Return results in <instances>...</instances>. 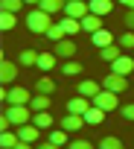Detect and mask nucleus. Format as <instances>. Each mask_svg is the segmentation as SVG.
<instances>
[{
  "instance_id": "obj_1",
  "label": "nucleus",
  "mask_w": 134,
  "mask_h": 149,
  "mask_svg": "<svg viewBox=\"0 0 134 149\" xmlns=\"http://www.w3.org/2000/svg\"><path fill=\"white\" fill-rule=\"evenodd\" d=\"M50 26H52V15L44 12L41 6H32V9L26 12V29H29V32H35V35H47Z\"/></svg>"
},
{
  "instance_id": "obj_2",
  "label": "nucleus",
  "mask_w": 134,
  "mask_h": 149,
  "mask_svg": "<svg viewBox=\"0 0 134 149\" xmlns=\"http://www.w3.org/2000/svg\"><path fill=\"white\" fill-rule=\"evenodd\" d=\"M32 108L29 105H6V111H3V117H9V123L18 129V126H26V123H32Z\"/></svg>"
},
{
  "instance_id": "obj_3",
  "label": "nucleus",
  "mask_w": 134,
  "mask_h": 149,
  "mask_svg": "<svg viewBox=\"0 0 134 149\" xmlns=\"http://www.w3.org/2000/svg\"><path fill=\"white\" fill-rule=\"evenodd\" d=\"M0 97H3V102H6V105H29V100H32V94H29L23 85L6 88V91L0 94Z\"/></svg>"
},
{
  "instance_id": "obj_4",
  "label": "nucleus",
  "mask_w": 134,
  "mask_h": 149,
  "mask_svg": "<svg viewBox=\"0 0 134 149\" xmlns=\"http://www.w3.org/2000/svg\"><path fill=\"white\" fill-rule=\"evenodd\" d=\"M90 102H93L96 108H102V111H108V114H111V111H117V108H119V94H114V91L102 88V91H99Z\"/></svg>"
},
{
  "instance_id": "obj_5",
  "label": "nucleus",
  "mask_w": 134,
  "mask_h": 149,
  "mask_svg": "<svg viewBox=\"0 0 134 149\" xmlns=\"http://www.w3.org/2000/svg\"><path fill=\"white\" fill-rule=\"evenodd\" d=\"M52 53H55L61 61H67V58H73V56L79 53V47H76V41H70V38H61V41L52 44Z\"/></svg>"
},
{
  "instance_id": "obj_6",
  "label": "nucleus",
  "mask_w": 134,
  "mask_h": 149,
  "mask_svg": "<svg viewBox=\"0 0 134 149\" xmlns=\"http://www.w3.org/2000/svg\"><path fill=\"white\" fill-rule=\"evenodd\" d=\"M102 88H108V91H114V94H122V91H128V76L108 73V76L102 79Z\"/></svg>"
},
{
  "instance_id": "obj_7",
  "label": "nucleus",
  "mask_w": 134,
  "mask_h": 149,
  "mask_svg": "<svg viewBox=\"0 0 134 149\" xmlns=\"http://www.w3.org/2000/svg\"><path fill=\"white\" fill-rule=\"evenodd\" d=\"M90 12V6H88V0H70V3H64V15L67 18H85Z\"/></svg>"
},
{
  "instance_id": "obj_8",
  "label": "nucleus",
  "mask_w": 134,
  "mask_h": 149,
  "mask_svg": "<svg viewBox=\"0 0 134 149\" xmlns=\"http://www.w3.org/2000/svg\"><path fill=\"white\" fill-rule=\"evenodd\" d=\"M85 126V114H70V111H67V117H61L58 120V129H64V132H79Z\"/></svg>"
},
{
  "instance_id": "obj_9",
  "label": "nucleus",
  "mask_w": 134,
  "mask_h": 149,
  "mask_svg": "<svg viewBox=\"0 0 134 149\" xmlns=\"http://www.w3.org/2000/svg\"><path fill=\"white\" fill-rule=\"evenodd\" d=\"M18 67H21L18 61H9V58H3V64H0V79H3V85H12V82L18 79V73H21Z\"/></svg>"
},
{
  "instance_id": "obj_10",
  "label": "nucleus",
  "mask_w": 134,
  "mask_h": 149,
  "mask_svg": "<svg viewBox=\"0 0 134 149\" xmlns=\"http://www.w3.org/2000/svg\"><path fill=\"white\" fill-rule=\"evenodd\" d=\"M15 132H18V137H21V140H26V143H41V129H38L35 123H26V126H18Z\"/></svg>"
},
{
  "instance_id": "obj_11",
  "label": "nucleus",
  "mask_w": 134,
  "mask_h": 149,
  "mask_svg": "<svg viewBox=\"0 0 134 149\" xmlns=\"http://www.w3.org/2000/svg\"><path fill=\"white\" fill-rule=\"evenodd\" d=\"M99 29H105V26H102V15H93V12H88V15L82 18V32L93 35V32H99Z\"/></svg>"
},
{
  "instance_id": "obj_12",
  "label": "nucleus",
  "mask_w": 134,
  "mask_h": 149,
  "mask_svg": "<svg viewBox=\"0 0 134 149\" xmlns=\"http://www.w3.org/2000/svg\"><path fill=\"white\" fill-rule=\"evenodd\" d=\"M134 70V58L131 56H119L117 61H111V73H119V76H128Z\"/></svg>"
},
{
  "instance_id": "obj_13",
  "label": "nucleus",
  "mask_w": 134,
  "mask_h": 149,
  "mask_svg": "<svg viewBox=\"0 0 134 149\" xmlns=\"http://www.w3.org/2000/svg\"><path fill=\"white\" fill-rule=\"evenodd\" d=\"M99 91H102V85L93 82V79H82V82L76 85V94H82V97H88V100H93Z\"/></svg>"
},
{
  "instance_id": "obj_14",
  "label": "nucleus",
  "mask_w": 134,
  "mask_h": 149,
  "mask_svg": "<svg viewBox=\"0 0 134 149\" xmlns=\"http://www.w3.org/2000/svg\"><path fill=\"white\" fill-rule=\"evenodd\" d=\"M90 105H93V102H90L88 97H82V94H79V97H73L70 102H67V111H70V114H88V108H90Z\"/></svg>"
},
{
  "instance_id": "obj_15",
  "label": "nucleus",
  "mask_w": 134,
  "mask_h": 149,
  "mask_svg": "<svg viewBox=\"0 0 134 149\" xmlns=\"http://www.w3.org/2000/svg\"><path fill=\"white\" fill-rule=\"evenodd\" d=\"M88 6H90V12L93 15H111V9H114V0H88Z\"/></svg>"
},
{
  "instance_id": "obj_16",
  "label": "nucleus",
  "mask_w": 134,
  "mask_h": 149,
  "mask_svg": "<svg viewBox=\"0 0 134 149\" xmlns=\"http://www.w3.org/2000/svg\"><path fill=\"white\" fill-rule=\"evenodd\" d=\"M90 41H93V47H99V50H102V47H111V44H117V41H114V35H111L108 29H99V32H93V35H90Z\"/></svg>"
},
{
  "instance_id": "obj_17",
  "label": "nucleus",
  "mask_w": 134,
  "mask_h": 149,
  "mask_svg": "<svg viewBox=\"0 0 134 149\" xmlns=\"http://www.w3.org/2000/svg\"><path fill=\"white\" fill-rule=\"evenodd\" d=\"M18 64H21V67H32V64H38V50L23 47V50H21V56H18Z\"/></svg>"
},
{
  "instance_id": "obj_18",
  "label": "nucleus",
  "mask_w": 134,
  "mask_h": 149,
  "mask_svg": "<svg viewBox=\"0 0 134 149\" xmlns=\"http://www.w3.org/2000/svg\"><path fill=\"white\" fill-rule=\"evenodd\" d=\"M119 56H122V47H119V44H111V47H102V50H99V58H102V61H108V64H111V61H117Z\"/></svg>"
},
{
  "instance_id": "obj_19",
  "label": "nucleus",
  "mask_w": 134,
  "mask_h": 149,
  "mask_svg": "<svg viewBox=\"0 0 134 149\" xmlns=\"http://www.w3.org/2000/svg\"><path fill=\"white\" fill-rule=\"evenodd\" d=\"M29 108L32 111H50V97L47 94H32V100H29Z\"/></svg>"
},
{
  "instance_id": "obj_20",
  "label": "nucleus",
  "mask_w": 134,
  "mask_h": 149,
  "mask_svg": "<svg viewBox=\"0 0 134 149\" xmlns=\"http://www.w3.org/2000/svg\"><path fill=\"white\" fill-rule=\"evenodd\" d=\"M32 123H35V126L44 132V129H50V126L55 123V117H52L50 111H35V114H32Z\"/></svg>"
},
{
  "instance_id": "obj_21",
  "label": "nucleus",
  "mask_w": 134,
  "mask_h": 149,
  "mask_svg": "<svg viewBox=\"0 0 134 149\" xmlns=\"http://www.w3.org/2000/svg\"><path fill=\"white\" fill-rule=\"evenodd\" d=\"M55 61H58V56L55 53H38V70H52L55 67Z\"/></svg>"
},
{
  "instance_id": "obj_22",
  "label": "nucleus",
  "mask_w": 134,
  "mask_h": 149,
  "mask_svg": "<svg viewBox=\"0 0 134 149\" xmlns=\"http://www.w3.org/2000/svg\"><path fill=\"white\" fill-rule=\"evenodd\" d=\"M105 114H108V111H102V108L90 105V108H88V114H85V123H88V126H99V123L105 120Z\"/></svg>"
},
{
  "instance_id": "obj_23",
  "label": "nucleus",
  "mask_w": 134,
  "mask_h": 149,
  "mask_svg": "<svg viewBox=\"0 0 134 149\" xmlns=\"http://www.w3.org/2000/svg\"><path fill=\"white\" fill-rule=\"evenodd\" d=\"M61 26H64V35H67V38L76 35V32H82V21H79V18H67V15H64Z\"/></svg>"
},
{
  "instance_id": "obj_24",
  "label": "nucleus",
  "mask_w": 134,
  "mask_h": 149,
  "mask_svg": "<svg viewBox=\"0 0 134 149\" xmlns=\"http://www.w3.org/2000/svg\"><path fill=\"white\" fill-rule=\"evenodd\" d=\"M35 91H38V94H47V97H50V94L55 91V82H52L50 76H38V82H35Z\"/></svg>"
},
{
  "instance_id": "obj_25",
  "label": "nucleus",
  "mask_w": 134,
  "mask_h": 149,
  "mask_svg": "<svg viewBox=\"0 0 134 149\" xmlns=\"http://www.w3.org/2000/svg\"><path fill=\"white\" fill-rule=\"evenodd\" d=\"M99 149H125V146L117 134H105V137H99Z\"/></svg>"
},
{
  "instance_id": "obj_26",
  "label": "nucleus",
  "mask_w": 134,
  "mask_h": 149,
  "mask_svg": "<svg viewBox=\"0 0 134 149\" xmlns=\"http://www.w3.org/2000/svg\"><path fill=\"white\" fill-rule=\"evenodd\" d=\"M18 140H21V137H18V132H12V129L0 134V146H3V149H15V146H18Z\"/></svg>"
},
{
  "instance_id": "obj_27",
  "label": "nucleus",
  "mask_w": 134,
  "mask_h": 149,
  "mask_svg": "<svg viewBox=\"0 0 134 149\" xmlns=\"http://www.w3.org/2000/svg\"><path fill=\"white\" fill-rule=\"evenodd\" d=\"M61 73H64L67 79H70V76H79V73H82V64H79L76 58H67V61H64V67H61Z\"/></svg>"
},
{
  "instance_id": "obj_28",
  "label": "nucleus",
  "mask_w": 134,
  "mask_h": 149,
  "mask_svg": "<svg viewBox=\"0 0 134 149\" xmlns=\"http://www.w3.org/2000/svg\"><path fill=\"white\" fill-rule=\"evenodd\" d=\"M41 9L55 15V12H64V0H41Z\"/></svg>"
},
{
  "instance_id": "obj_29",
  "label": "nucleus",
  "mask_w": 134,
  "mask_h": 149,
  "mask_svg": "<svg viewBox=\"0 0 134 149\" xmlns=\"http://www.w3.org/2000/svg\"><path fill=\"white\" fill-rule=\"evenodd\" d=\"M15 24H18V15H12V12H3V15H0V29H3V32L15 29Z\"/></svg>"
},
{
  "instance_id": "obj_30",
  "label": "nucleus",
  "mask_w": 134,
  "mask_h": 149,
  "mask_svg": "<svg viewBox=\"0 0 134 149\" xmlns=\"http://www.w3.org/2000/svg\"><path fill=\"white\" fill-rule=\"evenodd\" d=\"M0 9H3V12H12V15H18V12L23 9V0H0Z\"/></svg>"
},
{
  "instance_id": "obj_31",
  "label": "nucleus",
  "mask_w": 134,
  "mask_h": 149,
  "mask_svg": "<svg viewBox=\"0 0 134 149\" xmlns=\"http://www.w3.org/2000/svg\"><path fill=\"white\" fill-rule=\"evenodd\" d=\"M47 38H50L52 44H55V41H61V38H67V35H64V26H61V24H52V26L47 29Z\"/></svg>"
},
{
  "instance_id": "obj_32",
  "label": "nucleus",
  "mask_w": 134,
  "mask_h": 149,
  "mask_svg": "<svg viewBox=\"0 0 134 149\" xmlns=\"http://www.w3.org/2000/svg\"><path fill=\"white\" fill-rule=\"evenodd\" d=\"M67 134H70V132H64V129H52L47 140H52V143H58V146H64V143H67Z\"/></svg>"
},
{
  "instance_id": "obj_33",
  "label": "nucleus",
  "mask_w": 134,
  "mask_h": 149,
  "mask_svg": "<svg viewBox=\"0 0 134 149\" xmlns=\"http://www.w3.org/2000/svg\"><path fill=\"white\" fill-rule=\"evenodd\" d=\"M117 44L122 47V50H134V32L128 29V32H122L119 38H117Z\"/></svg>"
},
{
  "instance_id": "obj_34",
  "label": "nucleus",
  "mask_w": 134,
  "mask_h": 149,
  "mask_svg": "<svg viewBox=\"0 0 134 149\" xmlns=\"http://www.w3.org/2000/svg\"><path fill=\"white\" fill-rule=\"evenodd\" d=\"M119 114H122L125 120H131V123H134V102H128V105H119Z\"/></svg>"
},
{
  "instance_id": "obj_35",
  "label": "nucleus",
  "mask_w": 134,
  "mask_h": 149,
  "mask_svg": "<svg viewBox=\"0 0 134 149\" xmlns=\"http://www.w3.org/2000/svg\"><path fill=\"white\" fill-rule=\"evenodd\" d=\"M70 149H93L90 140H70Z\"/></svg>"
},
{
  "instance_id": "obj_36",
  "label": "nucleus",
  "mask_w": 134,
  "mask_h": 149,
  "mask_svg": "<svg viewBox=\"0 0 134 149\" xmlns=\"http://www.w3.org/2000/svg\"><path fill=\"white\" fill-rule=\"evenodd\" d=\"M35 149H61V146L52 143V140H41V143H35Z\"/></svg>"
},
{
  "instance_id": "obj_37",
  "label": "nucleus",
  "mask_w": 134,
  "mask_h": 149,
  "mask_svg": "<svg viewBox=\"0 0 134 149\" xmlns=\"http://www.w3.org/2000/svg\"><path fill=\"white\" fill-rule=\"evenodd\" d=\"M125 26L134 32V9H128V15H125Z\"/></svg>"
},
{
  "instance_id": "obj_38",
  "label": "nucleus",
  "mask_w": 134,
  "mask_h": 149,
  "mask_svg": "<svg viewBox=\"0 0 134 149\" xmlns=\"http://www.w3.org/2000/svg\"><path fill=\"white\" fill-rule=\"evenodd\" d=\"M15 149H35V143H26V140H18V146Z\"/></svg>"
},
{
  "instance_id": "obj_39",
  "label": "nucleus",
  "mask_w": 134,
  "mask_h": 149,
  "mask_svg": "<svg viewBox=\"0 0 134 149\" xmlns=\"http://www.w3.org/2000/svg\"><path fill=\"white\" fill-rule=\"evenodd\" d=\"M119 3H122L125 9H134V0H119Z\"/></svg>"
},
{
  "instance_id": "obj_40",
  "label": "nucleus",
  "mask_w": 134,
  "mask_h": 149,
  "mask_svg": "<svg viewBox=\"0 0 134 149\" xmlns=\"http://www.w3.org/2000/svg\"><path fill=\"white\" fill-rule=\"evenodd\" d=\"M23 3H29V6H41V0H23Z\"/></svg>"
},
{
  "instance_id": "obj_41",
  "label": "nucleus",
  "mask_w": 134,
  "mask_h": 149,
  "mask_svg": "<svg viewBox=\"0 0 134 149\" xmlns=\"http://www.w3.org/2000/svg\"><path fill=\"white\" fill-rule=\"evenodd\" d=\"M64 3H70V0H64Z\"/></svg>"
}]
</instances>
